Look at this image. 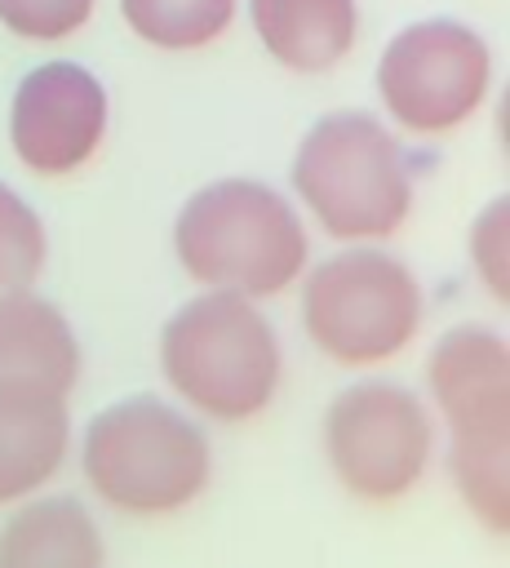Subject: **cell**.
Listing matches in <instances>:
<instances>
[{"label":"cell","instance_id":"cell-14","mask_svg":"<svg viewBox=\"0 0 510 568\" xmlns=\"http://www.w3.org/2000/svg\"><path fill=\"white\" fill-rule=\"evenodd\" d=\"M120 13L146 44L186 53L213 44L231 27L235 0H120Z\"/></svg>","mask_w":510,"mask_h":568},{"label":"cell","instance_id":"cell-4","mask_svg":"<svg viewBox=\"0 0 510 568\" xmlns=\"http://www.w3.org/2000/svg\"><path fill=\"white\" fill-rule=\"evenodd\" d=\"M93 493L124 515H173L208 484V439L173 404L133 395L102 408L80 444Z\"/></svg>","mask_w":510,"mask_h":568},{"label":"cell","instance_id":"cell-13","mask_svg":"<svg viewBox=\"0 0 510 568\" xmlns=\"http://www.w3.org/2000/svg\"><path fill=\"white\" fill-rule=\"evenodd\" d=\"M102 532L75 497H40L0 528V568H102Z\"/></svg>","mask_w":510,"mask_h":568},{"label":"cell","instance_id":"cell-11","mask_svg":"<svg viewBox=\"0 0 510 568\" xmlns=\"http://www.w3.org/2000/svg\"><path fill=\"white\" fill-rule=\"evenodd\" d=\"M67 395L40 386H0V506L35 493L67 457Z\"/></svg>","mask_w":510,"mask_h":568},{"label":"cell","instance_id":"cell-15","mask_svg":"<svg viewBox=\"0 0 510 568\" xmlns=\"http://www.w3.org/2000/svg\"><path fill=\"white\" fill-rule=\"evenodd\" d=\"M44 266V226L35 209L0 182V293L27 288Z\"/></svg>","mask_w":510,"mask_h":568},{"label":"cell","instance_id":"cell-16","mask_svg":"<svg viewBox=\"0 0 510 568\" xmlns=\"http://www.w3.org/2000/svg\"><path fill=\"white\" fill-rule=\"evenodd\" d=\"M93 0H0V22L22 40H62L80 31Z\"/></svg>","mask_w":510,"mask_h":568},{"label":"cell","instance_id":"cell-2","mask_svg":"<svg viewBox=\"0 0 510 568\" xmlns=\"http://www.w3.org/2000/svg\"><path fill=\"white\" fill-rule=\"evenodd\" d=\"M430 395L452 430L448 475L488 528H506L510 515V351L506 337L483 324L443 333L426 364Z\"/></svg>","mask_w":510,"mask_h":568},{"label":"cell","instance_id":"cell-6","mask_svg":"<svg viewBox=\"0 0 510 568\" xmlns=\"http://www.w3.org/2000/svg\"><path fill=\"white\" fill-rule=\"evenodd\" d=\"M302 324L337 364H381L417 337L421 284L381 248H346L306 275Z\"/></svg>","mask_w":510,"mask_h":568},{"label":"cell","instance_id":"cell-10","mask_svg":"<svg viewBox=\"0 0 510 568\" xmlns=\"http://www.w3.org/2000/svg\"><path fill=\"white\" fill-rule=\"evenodd\" d=\"M80 377V342L67 315L31 288L0 293V386L67 395Z\"/></svg>","mask_w":510,"mask_h":568},{"label":"cell","instance_id":"cell-17","mask_svg":"<svg viewBox=\"0 0 510 568\" xmlns=\"http://www.w3.org/2000/svg\"><path fill=\"white\" fill-rule=\"evenodd\" d=\"M470 253L479 275L492 284V297H506V200H492L488 213H479L475 235H470Z\"/></svg>","mask_w":510,"mask_h":568},{"label":"cell","instance_id":"cell-7","mask_svg":"<svg viewBox=\"0 0 510 568\" xmlns=\"http://www.w3.org/2000/svg\"><path fill=\"white\" fill-rule=\"evenodd\" d=\"M324 453L341 488L364 501H395L421 484L435 426L421 399L395 382H355L324 413Z\"/></svg>","mask_w":510,"mask_h":568},{"label":"cell","instance_id":"cell-5","mask_svg":"<svg viewBox=\"0 0 510 568\" xmlns=\"http://www.w3.org/2000/svg\"><path fill=\"white\" fill-rule=\"evenodd\" d=\"M293 191L333 240H386L412 209L404 146L368 111H333L293 155Z\"/></svg>","mask_w":510,"mask_h":568},{"label":"cell","instance_id":"cell-3","mask_svg":"<svg viewBox=\"0 0 510 568\" xmlns=\"http://www.w3.org/2000/svg\"><path fill=\"white\" fill-rule=\"evenodd\" d=\"M169 386L217 422L257 417L279 386V337L253 297L204 293L182 302L160 333Z\"/></svg>","mask_w":510,"mask_h":568},{"label":"cell","instance_id":"cell-9","mask_svg":"<svg viewBox=\"0 0 510 568\" xmlns=\"http://www.w3.org/2000/svg\"><path fill=\"white\" fill-rule=\"evenodd\" d=\"M106 133V93L93 71L75 62H44L22 75L9 102V142L35 173L80 169Z\"/></svg>","mask_w":510,"mask_h":568},{"label":"cell","instance_id":"cell-12","mask_svg":"<svg viewBox=\"0 0 510 568\" xmlns=\"http://www.w3.org/2000/svg\"><path fill=\"white\" fill-rule=\"evenodd\" d=\"M266 53L293 71H328L355 49V0H248Z\"/></svg>","mask_w":510,"mask_h":568},{"label":"cell","instance_id":"cell-1","mask_svg":"<svg viewBox=\"0 0 510 568\" xmlns=\"http://www.w3.org/2000/svg\"><path fill=\"white\" fill-rule=\"evenodd\" d=\"M173 248L182 271L208 293L271 297L302 275L306 226L275 186L222 178L182 204L173 222Z\"/></svg>","mask_w":510,"mask_h":568},{"label":"cell","instance_id":"cell-8","mask_svg":"<svg viewBox=\"0 0 510 568\" xmlns=\"http://www.w3.org/2000/svg\"><path fill=\"white\" fill-rule=\"evenodd\" d=\"M492 80V49L457 18H421L404 27L381 62L377 89L395 124L408 133H448L470 120Z\"/></svg>","mask_w":510,"mask_h":568}]
</instances>
